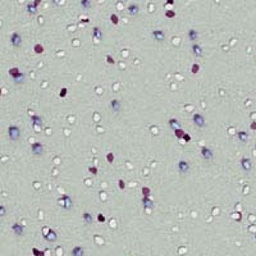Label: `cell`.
Masks as SVG:
<instances>
[{
    "label": "cell",
    "instance_id": "6da1fadb",
    "mask_svg": "<svg viewBox=\"0 0 256 256\" xmlns=\"http://www.w3.org/2000/svg\"><path fill=\"white\" fill-rule=\"evenodd\" d=\"M58 204L60 205L63 209L68 210V211H69V210L73 207V201H72V197H71L69 195H63V196H60V197L58 199Z\"/></svg>",
    "mask_w": 256,
    "mask_h": 256
},
{
    "label": "cell",
    "instance_id": "7a4b0ae2",
    "mask_svg": "<svg viewBox=\"0 0 256 256\" xmlns=\"http://www.w3.org/2000/svg\"><path fill=\"white\" fill-rule=\"evenodd\" d=\"M8 137H9L10 141H18L21 138V128L18 126H12L8 127Z\"/></svg>",
    "mask_w": 256,
    "mask_h": 256
},
{
    "label": "cell",
    "instance_id": "3957f363",
    "mask_svg": "<svg viewBox=\"0 0 256 256\" xmlns=\"http://www.w3.org/2000/svg\"><path fill=\"white\" fill-rule=\"evenodd\" d=\"M192 123L195 124L197 128H205L206 127V120H205V117L200 113H195L192 115Z\"/></svg>",
    "mask_w": 256,
    "mask_h": 256
},
{
    "label": "cell",
    "instance_id": "277c9868",
    "mask_svg": "<svg viewBox=\"0 0 256 256\" xmlns=\"http://www.w3.org/2000/svg\"><path fill=\"white\" fill-rule=\"evenodd\" d=\"M31 153H32V155H35V156H42L44 153H45V150H44V145L38 141L34 142V144L31 145Z\"/></svg>",
    "mask_w": 256,
    "mask_h": 256
},
{
    "label": "cell",
    "instance_id": "5b68a950",
    "mask_svg": "<svg viewBox=\"0 0 256 256\" xmlns=\"http://www.w3.org/2000/svg\"><path fill=\"white\" fill-rule=\"evenodd\" d=\"M151 37L156 41V42H163L165 40V32L163 29H153L151 31Z\"/></svg>",
    "mask_w": 256,
    "mask_h": 256
},
{
    "label": "cell",
    "instance_id": "8992f818",
    "mask_svg": "<svg viewBox=\"0 0 256 256\" xmlns=\"http://www.w3.org/2000/svg\"><path fill=\"white\" fill-rule=\"evenodd\" d=\"M240 164H241V168H242L243 172H246V173H250V172H251V169H252V162H251V159H250V157H242V159H241V162H240Z\"/></svg>",
    "mask_w": 256,
    "mask_h": 256
},
{
    "label": "cell",
    "instance_id": "52a82bcc",
    "mask_svg": "<svg viewBox=\"0 0 256 256\" xmlns=\"http://www.w3.org/2000/svg\"><path fill=\"white\" fill-rule=\"evenodd\" d=\"M177 166H178V170H179L181 174H187L190 172V169H191V165H190V163L187 162V160H179Z\"/></svg>",
    "mask_w": 256,
    "mask_h": 256
},
{
    "label": "cell",
    "instance_id": "ba28073f",
    "mask_svg": "<svg viewBox=\"0 0 256 256\" xmlns=\"http://www.w3.org/2000/svg\"><path fill=\"white\" fill-rule=\"evenodd\" d=\"M10 44L14 47L22 46V36H21V34H18V32H13V34L10 35Z\"/></svg>",
    "mask_w": 256,
    "mask_h": 256
},
{
    "label": "cell",
    "instance_id": "9c48e42d",
    "mask_svg": "<svg viewBox=\"0 0 256 256\" xmlns=\"http://www.w3.org/2000/svg\"><path fill=\"white\" fill-rule=\"evenodd\" d=\"M201 157L204 160H207V162H210V160H213L214 157V153L211 149H209L207 146H202L201 147Z\"/></svg>",
    "mask_w": 256,
    "mask_h": 256
},
{
    "label": "cell",
    "instance_id": "30bf717a",
    "mask_svg": "<svg viewBox=\"0 0 256 256\" xmlns=\"http://www.w3.org/2000/svg\"><path fill=\"white\" fill-rule=\"evenodd\" d=\"M109 108L112 109L113 113L120 112V110H122V103H120V100H118V99H112V100L109 101Z\"/></svg>",
    "mask_w": 256,
    "mask_h": 256
},
{
    "label": "cell",
    "instance_id": "8fae6325",
    "mask_svg": "<svg viewBox=\"0 0 256 256\" xmlns=\"http://www.w3.org/2000/svg\"><path fill=\"white\" fill-rule=\"evenodd\" d=\"M31 122H32V127H34L36 131H40V128L42 127V124H44L42 118H41L40 115H32Z\"/></svg>",
    "mask_w": 256,
    "mask_h": 256
},
{
    "label": "cell",
    "instance_id": "7c38bea8",
    "mask_svg": "<svg viewBox=\"0 0 256 256\" xmlns=\"http://www.w3.org/2000/svg\"><path fill=\"white\" fill-rule=\"evenodd\" d=\"M44 238H45L47 242H55V241L58 240V234H56V232L54 229H47V233L46 232L44 233Z\"/></svg>",
    "mask_w": 256,
    "mask_h": 256
},
{
    "label": "cell",
    "instance_id": "4fadbf2b",
    "mask_svg": "<svg viewBox=\"0 0 256 256\" xmlns=\"http://www.w3.org/2000/svg\"><path fill=\"white\" fill-rule=\"evenodd\" d=\"M127 10H128V13H129V16L136 17L140 13V5L136 4V3H131V4L128 5Z\"/></svg>",
    "mask_w": 256,
    "mask_h": 256
},
{
    "label": "cell",
    "instance_id": "5bb4252c",
    "mask_svg": "<svg viewBox=\"0 0 256 256\" xmlns=\"http://www.w3.org/2000/svg\"><path fill=\"white\" fill-rule=\"evenodd\" d=\"M141 204H142V206L145 207V209H150V210H153L154 209V201H153V199L150 197V196H147V197H142L141 199Z\"/></svg>",
    "mask_w": 256,
    "mask_h": 256
},
{
    "label": "cell",
    "instance_id": "9a60e30c",
    "mask_svg": "<svg viewBox=\"0 0 256 256\" xmlns=\"http://www.w3.org/2000/svg\"><path fill=\"white\" fill-rule=\"evenodd\" d=\"M12 231H13V233L16 234V236H23V233H25V227H23L21 223H14V224L12 225Z\"/></svg>",
    "mask_w": 256,
    "mask_h": 256
},
{
    "label": "cell",
    "instance_id": "2e32d148",
    "mask_svg": "<svg viewBox=\"0 0 256 256\" xmlns=\"http://www.w3.org/2000/svg\"><path fill=\"white\" fill-rule=\"evenodd\" d=\"M191 50H192V54L195 56H202L204 55V50H202V47L199 45V44L193 42L191 45Z\"/></svg>",
    "mask_w": 256,
    "mask_h": 256
},
{
    "label": "cell",
    "instance_id": "e0dca14e",
    "mask_svg": "<svg viewBox=\"0 0 256 256\" xmlns=\"http://www.w3.org/2000/svg\"><path fill=\"white\" fill-rule=\"evenodd\" d=\"M71 256H85V248L82 246H74L71 251Z\"/></svg>",
    "mask_w": 256,
    "mask_h": 256
},
{
    "label": "cell",
    "instance_id": "ac0fdd59",
    "mask_svg": "<svg viewBox=\"0 0 256 256\" xmlns=\"http://www.w3.org/2000/svg\"><path fill=\"white\" fill-rule=\"evenodd\" d=\"M168 124L169 127H170V129H178V128H182V124H181V122L178 120L177 118H170L168 120Z\"/></svg>",
    "mask_w": 256,
    "mask_h": 256
},
{
    "label": "cell",
    "instance_id": "d6986e66",
    "mask_svg": "<svg viewBox=\"0 0 256 256\" xmlns=\"http://www.w3.org/2000/svg\"><path fill=\"white\" fill-rule=\"evenodd\" d=\"M188 38L191 42H196L199 38V31L195 28H190L188 29Z\"/></svg>",
    "mask_w": 256,
    "mask_h": 256
},
{
    "label": "cell",
    "instance_id": "ffe728a7",
    "mask_svg": "<svg viewBox=\"0 0 256 256\" xmlns=\"http://www.w3.org/2000/svg\"><path fill=\"white\" fill-rule=\"evenodd\" d=\"M92 37H94L95 40L101 41V40H103V37H104L103 31H101L99 27H94V28H92Z\"/></svg>",
    "mask_w": 256,
    "mask_h": 256
},
{
    "label": "cell",
    "instance_id": "44dd1931",
    "mask_svg": "<svg viewBox=\"0 0 256 256\" xmlns=\"http://www.w3.org/2000/svg\"><path fill=\"white\" fill-rule=\"evenodd\" d=\"M82 219L86 224H92V222H94V216H92V214L88 213V211H85V213L82 214Z\"/></svg>",
    "mask_w": 256,
    "mask_h": 256
},
{
    "label": "cell",
    "instance_id": "7402d4cb",
    "mask_svg": "<svg viewBox=\"0 0 256 256\" xmlns=\"http://www.w3.org/2000/svg\"><path fill=\"white\" fill-rule=\"evenodd\" d=\"M13 82L16 83V85H23V83L26 82V74L23 72H21L16 78H13Z\"/></svg>",
    "mask_w": 256,
    "mask_h": 256
},
{
    "label": "cell",
    "instance_id": "603a6c76",
    "mask_svg": "<svg viewBox=\"0 0 256 256\" xmlns=\"http://www.w3.org/2000/svg\"><path fill=\"white\" fill-rule=\"evenodd\" d=\"M237 138L240 140L241 142H247V140H248V133L246 132V131H238L237 132Z\"/></svg>",
    "mask_w": 256,
    "mask_h": 256
},
{
    "label": "cell",
    "instance_id": "cb8c5ba5",
    "mask_svg": "<svg viewBox=\"0 0 256 256\" xmlns=\"http://www.w3.org/2000/svg\"><path fill=\"white\" fill-rule=\"evenodd\" d=\"M26 10H27V13L31 14V16H35V14L37 13V8L35 7L32 3H28V4L26 5Z\"/></svg>",
    "mask_w": 256,
    "mask_h": 256
},
{
    "label": "cell",
    "instance_id": "d4e9b609",
    "mask_svg": "<svg viewBox=\"0 0 256 256\" xmlns=\"http://www.w3.org/2000/svg\"><path fill=\"white\" fill-rule=\"evenodd\" d=\"M34 51L36 53V54H44V51H45V47H44L41 44H36V45L34 46Z\"/></svg>",
    "mask_w": 256,
    "mask_h": 256
},
{
    "label": "cell",
    "instance_id": "484cf974",
    "mask_svg": "<svg viewBox=\"0 0 256 256\" xmlns=\"http://www.w3.org/2000/svg\"><path fill=\"white\" fill-rule=\"evenodd\" d=\"M9 76L12 77V78H16L17 76H18V74L21 73V71H19V68H17V67H14V68H10L9 69Z\"/></svg>",
    "mask_w": 256,
    "mask_h": 256
},
{
    "label": "cell",
    "instance_id": "4316f807",
    "mask_svg": "<svg viewBox=\"0 0 256 256\" xmlns=\"http://www.w3.org/2000/svg\"><path fill=\"white\" fill-rule=\"evenodd\" d=\"M79 4H81V7L83 8V9H90L91 8V0H81Z\"/></svg>",
    "mask_w": 256,
    "mask_h": 256
},
{
    "label": "cell",
    "instance_id": "83f0119b",
    "mask_svg": "<svg viewBox=\"0 0 256 256\" xmlns=\"http://www.w3.org/2000/svg\"><path fill=\"white\" fill-rule=\"evenodd\" d=\"M109 18H110V22H112V23H113V25H114V26L119 25V17H118V16H117V14H115V13L110 14V17H109Z\"/></svg>",
    "mask_w": 256,
    "mask_h": 256
},
{
    "label": "cell",
    "instance_id": "f1b7e54d",
    "mask_svg": "<svg viewBox=\"0 0 256 256\" xmlns=\"http://www.w3.org/2000/svg\"><path fill=\"white\" fill-rule=\"evenodd\" d=\"M200 64H197V63H193L192 65H191V73L192 74H197L199 72H200Z\"/></svg>",
    "mask_w": 256,
    "mask_h": 256
},
{
    "label": "cell",
    "instance_id": "f546056e",
    "mask_svg": "<svg viewBox=\"0 0 256 256\" xmlns=\"http://www.w3.org/2000/svg\"><path fill=\"white\" fill-rule=\"evenodd\" d=\"M183 135H184V131L182 129V128H178V129H174V136H175V137H177L178 140H182Z\"/></svg>",
    "mask_w": 256,
    "mask_h": 256
},
{
    "label": "cell",
    "instance_id": "4dcf8cb0",
    "mask_svg": "<svg viewBox=\"0 0 256 256\" xmlns=\"http://www.w3.org/2000/svg\"><path fill=\"white\" fill-rule=\"evenodd\" d=\"M67 95H68V88L67 87H62L60 91H59V94H58V96L60 97V99H64V97H67Z\"/></svg>",
    "mask_w": 256,
    "mask_h": 256
},
{
    "label": "cell",
    "instance_id": "1f68e13d",
    "mask_svg": "<svg viewBox=\"0 0 256 256\" xmlns=\"http://www.w3.org/2000/svg\"><path fill=\"white\" fill-rule=\"evenodd\" d=\"M141 192H142V195L145 196V197H147V196H151V190L149 188V187H146V186H144L141 188Z\"/></svg>",
    "mask_w": 256,
    "mask_h": 256
},
{
    "label": "cell",
    "instance_id": "d6a6232c",
    "mask_svg": "<svg viewBox=\"0 0 256 256\" xmlns=\"http://www.w3.org/2000/svg\"><path fill=\"white\" fill-rule=\"evenodd\" d=\"M32 254H34V256H45V252L41 251V250H38V248H36V247L32 248Z\"/></svg>",
    "mask_w": 256,
    "mask_h": 256
},
{
    "label": "cell",
    "instance_id": "836d02e7",
    "mask_svg": "<svg viewBox=\"0 0 256 256\" xmlns=\"http://www.w3.org/2000/svg\"><path fill=\"white\" fill-rule=\"evenodd\" d=\"M114 159H115V156H114V154H113V153H108V154H106V162H108L109 164H113V163H114Z\"/></svg>",
    "mask_w": 256,
    "mask_h": 256
},
{
    "label": "cell",
    "instance_id": "e575fe53",
    "mask_svg": "<svg viewBox=\"0 0 256 256\" xmlns=\"http://www.w3.org/2000/svg\"><path fill=\"white\" fill-rule=\"evenodd\" d=\"M88 172L92 174V175H97L99 174V169L96 166H88Z\"/></svg>",
    "mask_w": 256,
    "mask_h": 256
},
{
    "label": "cell",
    "instance_id": "d590c367",
    "mask_svg": "<svg viewBox=\"0 0 256 256\" xmlns=\"http://www.w3.org/2000/svg\"><path fill=\"white\" fill-rule=\"evenodd\" d=\"M118 187H119L120 191H124V190H126V182H124L123 179H119L118 181Z\"/></svg>",
    "mask_w": 256,
    "mask_h": 256
},
{
    "label": "cell",
    "instance_id": "8d00e7d4",
    "mask_svg": "<svg viewBox=\"0 0 256 256\" xmlns=\"http://www.w3.org/2000/svg\"><path fill=\"white\" fill-rule=\"evenodd\" d=\"M165 17H166V18H174V17H175V12L174 10H166L165 12Z\"/></svg>",
    "mask_w": 256,
    "mask_h": 256
},
{
    "label": "cell",
    "instance_id": "74e56055",
    "mask_svg": "<svg viewBox=\"0 0 256 256\" xmlns=\"http://www.w3.org/2000/svg\"><path fill=\"white\" fill-rule=\"evenodd\" d=\"M106 63L110 64V65H114L115 64V60L112 55H106Z\"/></svg>",
    "mask_w": 256,
    "mask_h": 256
},
{
    "label": "cell",
    "instance_id": "f35d334b",
    "mask_svg": "<svg viewBox=\"0 0 256 256\" xmlns=\"http://www.w3.org/2000/svg\"><path fill=\"white\" fill-rule=\"evenodd\" d=\"M97 222L99 223H105L106 222V218H105V215L104 214H97Z\"/></svg>",
    "mask_w": 256,
    "mask_h": 256
},
{
    "label": "cell",
    "instance_id": "ab89813d",
    "mask_svg": "<svg viewBox=\"0 0 256 256\" xmlns=\"http://www.w3.org/2000/svg\"><path fill=\"white\" fill-rule=\"evenodd\" d=\"M5 214H7V207H5L4 205H0V218L4 216Z\"/></svg>",
    "mask_w": 256,
    "mask_h": 256
},
{
    "label": "cell",
    "instance_id": "60d3db41",
    "mask_svg": "<svg viewBox=\"0 0 256 256\" xmlns=\"http://www.w3.org/2000/svg\"><path fill=\"white\" fill-rule=\"evenodd\" d=\"M182 140H183L184 142H190V141H191V135H188V133H186V132H184V135H183Z\"/></svg>",
    "mask_w": 256,
    "mask_h": 256
},
{
    "label": "cell",
    "instance_id": "b9f144b4",
    "mask_svg": "<svg viewBox=\"0 0 256 256\" xmlns=\"http://www.w3.org/2000/svg\"><path fill=\"white\" fill-rule=\"evenodd\" d=\"M41 3H42V0H34V1H32V4H34L36 8H38V7H40Z\"/></svg>",
    "mask_w": 256,
    "mask_h": 256
},
{
    "label": "cell",
    "instance_id": "7bdbcfd3",
    "mask_svg": "<svg viewBox=\"0 0 256 256\" xmlns=\"http://www.w3.org/2000/svg\"><path fill=\"white\" fill-rule=\"evenodd\" d=\"M250 128H251L252 131H256V120H252L251 124H250Z\"/></svg>",
    "mask_w": 256,
    "mask_h": 256
},
{
    "label": "cell",
    "instance_id": "ee69618b",
    "mask_svg": "<svg viewBox=\"0 0 256 256\" xmlns=\"http://www.w3.org/2000/svg\"><path fill=\"white\" fill-rule=\"evenodd\" d=\"M166 4H168V5H173L174 4V0H166Z\"/></svg>",
    "mask_w": 256,
    "mask_h": 256
},
{
    "label": "cell",
    "instance_id": "f6af8a7d",
    "mask_svg": "<svg viewBox=\"0 0 256 256\" xmlns=\"http://www.w3.org/2000/svg\"><path fill=\"white\" fill-rule=\"evenodd\" d=\"M59 1H60V0H51V3H53V4H55V5H58Z\"/></svg>",
    "mask_w": 256,
    "mask_h": 256
},
{
    "label": "cell",
    "instance_id": "bcb514c9",
    "mask_svg": "<svg viewBox=\"0 0 256 256\" xmlns=\"http://www.w3.org/2000/svg\"><path fill=\"white\" fill-rule=\"evenodd\" d=\"M0 96H1V88H0Z\"/></svg>",
    "mask_w": 256,
    "mask_h": 256
},
{
    "label": "cell",
    "instance_id": "7dc6e473",
    "mask_svg": "<svg viewBox=\"0 0 256 256\" xmlns=\"http://www.w3.org/2000/svg\"><path fill=\"white\" fill-rule=\"evenodd\" d=\"M255 241H256V234H255Z\"/></svg>",
    "mask_w": 256,
    "mask_h": 256
},
{
    "label": "cell",
    "instance_id": "c3c4849f",
    "mask_svg": "<svg viewBox=\"0 0 256 256\" xmlns=\"http://www.w3.org/2000/svg\"><path fill=\"white\" fill-rule=\"evenodd\" d=\"M123 1H126V0H123Z\"/></svg>",
    "mask_w": 256,
    "mask_h": 256
}]
</instances>
